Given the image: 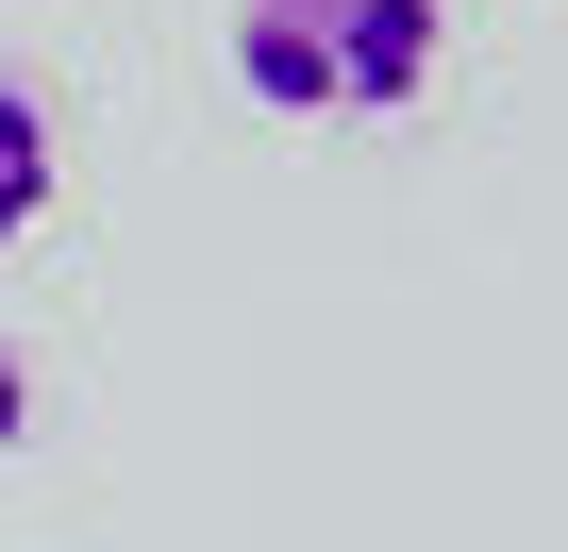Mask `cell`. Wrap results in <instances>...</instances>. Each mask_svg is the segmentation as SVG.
Here are the masks:
<instances>
[{
  "instance_id": "6da1fadb",
  "label": "cell",
  "mask_w": 568,
  "mask_h": 552,
  "mask_svg": "<svg viewBox=\"0 0 568 552\" xmlns=\"http://www.w3.org/2000/svg\"><path fill=\"white\" fill-rule=\"evenodd\" d=\"M452 68V0H234V84L267 118H402Z\"/></svg>"
},
{
  "instance_id": "7a4b0ae2",
  "label": "cell",
  "mask_w": 568,
  "mask_h": 552,
  "mask_svg": "<svg viewBox=\"0 0 568 552\" xmlns=\"http://www.w3.org/2000/svg\"><path fill=\"white\" fill-rule=\"evenodd\" d=\"M51 201H68V118H51V84L0 68V251L51 234Z\"/></svg>"
},
{
  "instance_id": "3957f363",
  "label": "cell",
  "mask_w": 568,
  "mask_h": 552,
  "mask_svg": "<svg viewBox=\"0 0 568 552\" xmlns=\"http://www.w3.org/2000/svg\"><path fill=\"white\" fill-rule=\"evenodd\" d=\"M34 435V369H18V335H0V452Z\"/></svg>"
}]
</instances>
